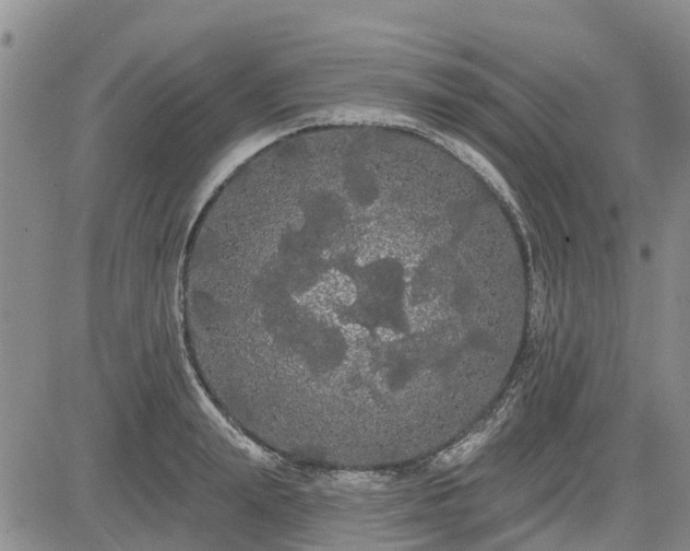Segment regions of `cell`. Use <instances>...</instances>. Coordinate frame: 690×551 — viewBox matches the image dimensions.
Instances as JSON below:
<instances>
[{
    "instance_id": "cell-2",
    "label": "cell",
    "mask_w": 690,
    "mask_h": 551,
    "mask_svg": "<svg viewBox=\"0 0 690 551\" xmlns=\"http://www.w3.org/2000/svg\"><path fill=\"white\" fill-rule=\"evenodd\" d=\"M509 407L508 405L502 406L475 431L440 453L433 460V466L447 469L472 458L502 425L508 418Z\"/></svg>"
},
{
    "instance_id": "cell-1",
    "label": "cell",
    "mask_w": 690,
    "mask_h": 551,
    "mask_svg": "<svg viewBox=\"0 0 690 551\" xmlns=\"http://www.w3.org/2000/svg\"><path fill=\"white\" fill-rule=\"evenodd\" d=\"M440 234L413 192L341 179L191 245L182 283L223 386L266 413L385 391L390 318L435 282Z\"/></svg>"
}]
</instances>
